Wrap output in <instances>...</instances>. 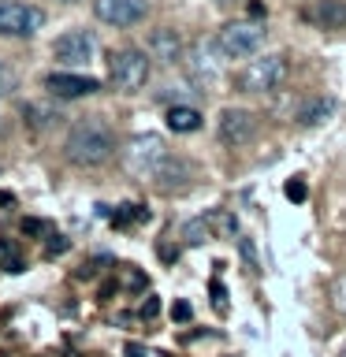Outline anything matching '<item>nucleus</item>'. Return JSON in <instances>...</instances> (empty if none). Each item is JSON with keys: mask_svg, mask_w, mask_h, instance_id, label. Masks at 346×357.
Masks as SVG:
<instances>
[{"mask_svg": "<svg viewBox=\"0 0 346 357\" xmlns=\"http://www.w3.org/2000/svg\"><path fill=\"white\" fill-rule=\"evenodd\" d=\"M116 153H119L116 130H112L108 119H100V116L75 119L71 130H67V138H63V156L75 167H105Z\"/></svg>", "mask_w": 346, "mask_h": 357, "instance_id": "nucleus-1", "label": "nucleus"}, {"mask_svg": "<svg viewBox=\"0 0 346 357\" xmlns=\"http://www.w3.org/2000/svg\"><path fill=\"white\" fill-rule=\"evenodd\" d=\"M172 149L164 145L160 134H134V138L123 145V167H127V175L142 178V183H153L156 167H160Z\"/></svg>", "mask_w": 346, "mask_h": 357, "instance_id": "nucleus-2", "label": "nucleus"}, {"mask_svg": "<svg viewBox=\"0 0 346 357\" xmlns=\"http://www.w3.org/2000/svg\"><path fill=\"white\" fill-rule=\"evenodd\" d=\"M290 75V60L283 52H268V56H257V60H250L242 67L239 75V86L242 93H272V89H279L287 82Z\"/></svg>", "mask_w": 346, "mask_h": 357, "instance_id": "nucleus-3", "label": "nucleus"}, {"mask_svg": "<svg viewBox=\"0 0 346 357\" xmlns=\"http://www.w3.org/2000/svg\"><path fill=\"white\" fill-rule=\"evenodd\" d=\"M108 78L112 86L119 89V93H134V89H142L149 82V56L142 49H116L108 60Z\"/></svg>", "mask_w": 346, "mask_h": 357, "instance_id": "nucleus-4", "label": "nucleus"}, {"mask_svg": "<svg viewBox=\"0 0 346 357\" xmlns=\"http://www.w3.org/2000/svg\"><path fill=\"white\" fill-rule=\"evenodd\" d=\"M264 41V26L261 22H250V19H234V22H223L216 30V45L227 60H246L261 49Z\"/></svg>", "mask_w": 346, "mask_h": 357, "instance_id": "nucleus-5", "label": "nucleus"}, {"mask_svg": "<svg viewBox=\"0 0 346 357\" xmlns=\"http://www.w3.org/2000/svg\"><path fill=\"white\" fill-rule=\"evenodd\" d=\"M45 26V11L27 0H0V38H15L27 41L33 33H41Z\"/></svg>", "mask_w": 346, "mask_h": 357, "instance_id": "nucleus-6", "label": "nucleus"}, {"mask_svg": "<svg viewBox=\"0 0 346 357\" xmlns=\"http://www.w3.org/2000/svg\"><path fill=\"white\" fill-rule=\"evenodd\" d=\"M216 138L227 145V149H242L257 138V116L250 108H223L220 123H216Z\"/></svg>", "mask_w": 346, "mask_h": 357, "instance_id": "nucleus-7", "label": "nucleus"}, {"mask_svg": "<svg viewBox=\"0 0 346 357\" xmlns=\"http://www.w3.org/2000/svg\"><path fill=\"white\" fill-rule=\"evenodd\" d=\"M52 52H56V60L60 63H71V67H82V63H89L97 56V33L93 30H67V33H60L56 38V45H52Z\"/></svg>", "mask_w": 346, "mask_h": 357, "instance_id": "nucleus-8", "label": "nucleus"}, {"mask_svg": "<svg viewBox=\"0 0 346 357\" xmlns=\"http://www.w3.org/2000/svg\"><path fill=\"white\" fill-rule=\"evenodd\" d=\"M93 15L108 26H138V22L149 15V0H93Z\"/></svg>", "mask_w": 346, "mask_h": 357, "instance_id": "nucleus-9", "label": "nucleus"}, {"mask_svg": "<svg viewBox=\"0 0 346 357\" xmlns=\"http://www.w3.org/2000/svg\"><path fill=\"white\" fill-rule=\"evenodd\" d=\"M45 89H49L52 97H60V100H82V97H93L100 89V82L89 78V75L52 71V75H45Z\"/></svg>", "mask_w": 346, "mask_h": 357, "instance_id": "nucleus-10", "label": "nucleus"}, {"mask_svg": "<svg viewBox=\"0 0 346 357\" xmlns=\"http://www.w3.org/2000/svg\"><path fill=\"white\" fill-rule=\"evenodd\" d=\"M301 19L317 30H343L346 26V0H313L301 8Z\"/></svg>", "mask_w": 346, "mask_h": 357, "instance_id": "nucleus-11", "label": "nucleus"}, {"mask_svg": "<svg viewBox=\"0 0 346 357\" xmlns=\"http://www.w3.org/2000/svg\"><path fill=\"white\" fill-rule=\"evenodd\" d=\"M220 45H216V38L212 41H197L194 49H190V75L197 78V82H216L220 78Z\"/></svg>", "mask_w": 346, "mask_h": 357, "instance_id": "nucleus-12", "label": "nucleus"}, {"mask_svg": "<svg viewBox=\"0 0 346 357\" xmlns=\"http://www.w3.org/2000/svg\"><path fill=\"white\" fill-rule=\"evenodd\" d=\"M190 183H194V167H190L183 156H167V160L156 167V175H153V186L156 190H167V194H175V190H186Z\"/></svg>", "mask_w": 346, "mask_h": 357, "instance_id": "nucleus-13", "label": "nucleus"}, {"mask_svg": "<svg viewBox=\"0 0 346 357\" xmlns=\"http://www.w3.org/2000/svg\"><path fill=\"white\" fill-rule=\"evenodd\" d=\"M149 52H153V60L172 67V63L183 60V38H179L175 30H153L149 33Z\"/></svg>", "mask_w": 346, "mask_h": 357, "instance_id": "nucleus-14", "label": "nucleus"}, {"mask_svg": "<svg viewBox=\"0 0 346 357\" xmlns=\"http://www.w3.org/2000/svg\"><path fill=\"white\" fill-rule=\"evenodd\" d=\"M167 130L172 134H194L201 130V112L190 105H172L167 108Z\"/></svg>", "mask_w": 346, "mask_h": 357, "instance_id": "nucleus-15", "label": "nucleus"}, {"mask_svg": "<svg viewBox=\"0 0 346 357\" xmlns=\"http://www.w3.org/2000/svg\"><path fill=\"white\" fill-rule=\"evenodd\" d=\"M331 116H335V100L331 97H313L309 105L298 112V123H301V127H317V123L331 119Z\"/></svg>", "mask_w": 346, "mask_h": 357, "instance_id": "nucleus-16", "label": "nucleus"}, {"mask_svg": "<svg viewBox=\"0 0 346 357\" xmlns=\"http://www.w3.org/2000/svg\"><path fill=\"white\" fill-rule=\"evenodd\" d=\"M149 220V208L145 205H119L116 212H112V227L127 231V227H138V223Z\"/></svg>", "mask_w": 346, "mask_h": 357, "instance_id": "nucleus-17", "label": "nucleus"}, {"mask_svg": "<svg viewBox=\"0 0 346 357\" xmlns=\"http://www.w3.org/2000/svg\"><path fill=\"white\" fill-rule=\"evenodd\" d=\"M27 116H30V123H33V127L49 130V127H56V123L63 119V112L56 108V105H27Z\"/></svg>", "mask_w": 346, "mask_h": 357, "instance_id": "nucleus-18", "label": "nucleus"}, {"mask_svg": "<svg viewBox=\"0 0 346 357\" xmlns=\"http://www.w3.org/2000/svg\"><path fill=\"white\" fill-rule=\"evenodd\" d=\"M183 238H186L190 245L209 242V238H212V223H209V216H194V220H186V223H183Z\"/></svg>", "mask_w": 346, "mask_h": 357, "instance_id": "nucleus-19", "label": "nucleus"}, {"mask_svg": "<svg viewBox=\"0 0 346 357\" xmlns=\"http://www.w3.org/2000/svg\"><path fill=\"white\" fill-rule=\"evenodd\" d=\"M0 268L4 272H22V257H19V245H11V242H0Z\"/></svg>", "mask_w": 346, "mask_h": 357, "instance_id": "nucleus-20", "label": "nucleus"}, {"mask_svg": "<svg viewBox=\"0 0 346 357\" xmlns=\"http://www.w3.org/2000/svg\"><path fill=\"white\" fill-rule=\"evenodd\" d=\"M209 223H212L216 231H223L227 238H234V234H239V220H234L231 212H212V216H209Z\"/></svg>", "mask_w": 346, "mask_h": 357, "instance_id": "nucleus-21", "label": "nucleus"}, {"mask_svg": "<svg viewBox=\"0 0 346 357\" xmlns=\"http://www.w3.org/2000/svg\"><path fill=\"white\" fill-rule=\"evenodd\" d=\"M15 86H19V75H15V67L0 60V100H4V97H8Z\"/></svg>", "mask_w": 346, "mask_h": 357, "instance_id": "nucleus-22", "label": "nucleus"}, {"mask_svg": "<svg viewBox=\"0 0 346 357\" xmlns=\"http://www.w3.org/2000/svg\"><path fill=\"white\" fill-rule=\"evenodd\" d=\"M209 290H212V309H216L220 317H227V309H231V305H227V287H223L220 279H212Z\"/></svg>", "mask_w": 346, "mask_h": 357, "instance_id": "nucleus-23", "label": "nucleus"}, {"mask_svg": "<svg viewBox=\"0 0 346 357\" xmlns=\"http://www.w3.org/2000/svg\"><path fill=\"white\" fill-rule=\"evenodd\" d=\"M306 197H309V186H306V178H301V175H294V178L287 183V201H294V205H301Z\"/></svg>", "mask_w": 346, "mask_h": 357, "instance_id": "nucleus-24", "label": "nucleus"}, {"mask_svg": "<svg viewBox=\"0 0 346 357\" xmlns=\"http://www.w3.org/2000/svg\"><path fill=\"white\" fill-rule=\"evenodd\" d=\"M331 305L339 309V312H346V275H343L339 283L331 287Z\"/></svg>", "mask_w": 346, "mask_h": 357, "instance_id": "nucleus-25", "label": "nucleus"}, {"mask_svg": "<svg viewBox=\"0 0 346 357\" xmlns=\"http://www.w3.org/2000/svg\"><path fill=\"white\" fill-rule=\"evenodd\" d=\"M190 317H194V309H190V301H175V305H172V320H175V324H186Z\"/></svg>", "mask_w": 346, "mask_h": 357, "instance_id": "nucleus-26", "label": "nucleus"}, {"mask_svg": "<svg viewBox=\"0 0 346 357\" xmlns=\"http://www.w3.org/2000/svg\"><path fill=\"white\" fill-rule=\"evenodd\" d=\"M156 312H160V301H156V298H145L142 309H138V317H142V320H153Z\"/></svg>", "mask_w": 346, "mask_h": 357, "instance_id": "nucleus-27", "label": "nucleus"}, {"mask_svg": "<svg viewBox=\"0 0 346 357\" xmlns=\"http://www.w3.org/2000/svg\"><path fill=\"white\" fill-rule=\"evenodd\" d=\"M63 250H67V238H63V234H52L49 245H45V253H49V257H60Z\"/></svg>", "mask_w": 346, "mask_h": 357, "instance_id": "nucleus-28", "label": "nucleus"}, {"mask_svg": "<svg viewBox=\"0 0 346 357\" xmlns=\"http://www.w3.org/2000/svg\"><path fill=\"white\" fill-rule=\"evenodd\" d=\"M45 231H49L45 220H22V234H45Z\"/></svg>", "mask_w": 346, "mask_h": 357, "instance_id": "nucleus-29", "label": "nucleus"}, {"mask_svg": "<svg viewBox=\"0 0 346 357\" xmlns=\"http://www.w3.org/2000/svg\"><path fill=\"white\" fill-rule=\"evenodd\" d=\"M127 357H149V350H145L142 342H127V350H123Z\"/></svg>", "mask_w": 346, "mask_h": 357, "instance_id": "nucleus-30", "label": "nucleus"}, {"mask_svg": "<svg viewBox=\"0 0 346 357\" xmlns=\"http://www.w3.org/2000/svg\"><path fill=\"white\" fill-rule=\"evenodd\" d=\"M156 253H160V261H167V264H172L175 257H179V250H175V245H156Z\"/></svg>", "mask_w": 346, "mask_h": 357, "instance_id": "nucleus-31", "label": "nucleus"}, {"mask_svg": "<svg viewBox=\"0 0 346 357\" xmlns=\"http://www.w3.org/2000/svg\"><path fill=\"white\" fill-rule=\"evenodd\" d=\"M250 15L261 19V15H264V4H257V0H253V4H250Z\"/></svg>", "mask_w": 346, "mask_h": 357, "instance_id": "nucleus-32", "label": "nucleus"}, {"mask_svg": "<svg viewBox=\"0 0 346 357\" xmlns=\"http://www.w3.org/2000/svg\"><path fill=\"white\" fill-rule=\"evenodd\" d=\"M60 4H78V0H60Z\"/></svg>", "mask_w": 346, "mask_h": 357, "instance_id": "nucleus-33", "label": "nucleus"}, {"mask_svg": "<svg viewBox=\"0 0 346 357\" xmlns=\"http://www.w3.org/2000/svg\"><path fill=\"white\" fill-rule=\"evenodd\" d=\"M339 357H346V342H343V350H339Z\"/></svg>", "mask_w": 346, "mask_h": 357, "instance_id": "nucleus-34", "label": "nucleus"}, {"mask_svg": "<svg viewBox=\"0 0 346 357\" xmlns=\"http://www.w3.org/2000/svg\"><path fill=\"white\" fill-rule=\"evenodd\" d=\"M220 4H227V0H220Z\"/></svg>", "mask_w": 346, "mask_h": 357, "instance_id": "nucleus-35", "label": "nucleus"}]
</instances>
